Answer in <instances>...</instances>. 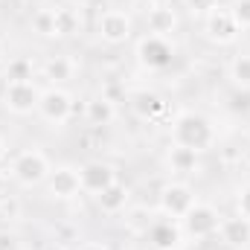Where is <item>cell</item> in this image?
I'll list each match as a JSON object with an SVG mask.
<instances>
[{"instance_id":"7c38bea8","label":"cell","mask_w":250,"mask_h":250,"mask_svg":"<svg viewBox=\"0 0 250 250\" xmlns=\"http://www.w3.org/2000/svg\"><path fill=\"white\" fill-rule=\"evenodd\" d=\"M96 198V207L105 212V215H120L125 207H128V201H131V192H128V187L125 184H120V181H114L108 189H102L99 195H93Z\"/></svg>"},{"instance_id":"8fae6325","label":"cell","mask_w":250,"mask_h":250,"mask_svg":"<svg viewBox=\"0 0 250 250\" xmlns=\"http://www.w3.org/2000/svg\"><path fill=\"white\" fill-rule=\"evenodd\" d=\"M47 187H50V195L53 198H62V201H70L82 192V178H79V169L76 166H56L47 178Z\"/></svg>"},{"instance_id":"44dd1931","label":"cell","mask_w":250,"mask_h":250,"mask_svg":"<svg viewBox=\"0 0 250 250\" xmlns=\"http://www.w3.org/2000/svg\"><path fill=\"white\" fill-rule=\"evenodd\" d=\"M230 79H233L236 87L250 90V53H242V56L233 59V64H230Z\"/></svg>"},{"instance_id":"8d00e7d4","label":"cell","mask_w":250,"mask_h":250,"mask_svg":"<svg viewBox=\"0 0 250 250\" xmlns=\"http://www.w3.org/2000/svg\"><path fill=\"white\" fill-rule=\"evenodd\" d=\"M6 59V47H3V41H0V62Z\"/></svg>"},{"instance_id":"1f68e13d","label":"cell","mask_w":250,"mask_h":250,"mask_svg":"<svg viewBox=\"0 0 250 250\" xmlns=\"http://www.w3.org/2000/svg\"><path fill=\"white\" fill-rule=\"evenodd\" d=\"M23 3H26V6H32V9H41L47 0H23Z\"/></svg>"},{"instance_id":"d590c367","label":"cell","mask_w":250,"mask_h":250,"mask_svg":"<svg viewBox=\"0 0 250 250\" xmlns=\"http://www.w3.org/2000/svg\"><path fill=\"white\" fill-rule=\"evenodd\" d=\"M70 3H76V6H90L93 0H70Z\"/></svg>"},{"instance_id":"6da1fadb","label":"cell","mask_w":250,"mask_h":250,"mask_svg":"<svg viewBox=\"0 0 250 250\" xmlns=\"http://www.w3.org/2000/svg\"><path fill=\"white\" fill-rule=\"evenodd\" d=\"M172 140H175V146H187V148L201 154V151H207L215 143V128L204 114L184 111L172 123Z\"/></svg>"},{"instance_id":"277c9868","label":"cell","mask_w":250,"mask_h":250,"mask_svg":"<svg viewBox=\"0 0 250 250\" xmlns=\"http://www.w3.org/2000/svg\"><path fill=\"white\" fill-rule=\"evenodd\" d=\"M137 59L148 70H166L175 62V47L166 38H160V35H146L137 44Z\"/></svg>"},{"instance_id":"4dcf8cb0","label":"cell","mask_w":250,"mask_h":250,"mask_svg":"<svg viewBox=\"0 0 250 250\" xmlns=\"http://www.w3.org/2000/svg\"><path fill=\"white\" fill-rule=\"evenodd\" d=\"M6 151H9V146H6V140H3V137H0V163H3V160H6Z\"/></svg>"},{"instance_id":"83f0119b","label":"cell","mask_w":250,"mask_h":250,"mask_svg":"<svg viewBox=\"0 0 250 250\" xmlns=\"http://www.w3.org/2000/svg\"><path fill=\"white\" fill-rule=\"evenodd\" d=\"M189 9L198 12V15H209V12L218 9V6H215V0H189Z\"/></svg>"},{"instance_id":"e575fe53","label":"cell","mask_w":250,"mask_h":250,"mask_svg":"<svg viewBox=\"0 0 250 250\" xmlns=\"http://www.w3.org/2000/svg\"><path fill=\"white\" fill-rule=\"evenodd\" d=\"M172 0H151V6H169Z\"/></svg>"},{"instance_id":"f1b7e54d","label":"cell","mask_w":250,"mask_h":250,"mask_svg":"<svg viewBox=\"0 0 250 250\" xmlns=\"http://www.w3.org/2000/svg\"><path fill=\"white\" fill-rule=\"evenodd\" d=\"M82 250H111V248L102 245V242H87V245H82Z\"/></svg>"},{"instance_id":"7402d4cb","label":"cell","mask_w":250,"mask_h":250,"mask_svg":"<svg viewBox=\"0 0 250 250\" xmlns=\"http://www.w3.org/2000/svg\"><path fill=\"white\" fill-rule=\"evenodd\" d=\"M32 29L44 38L56 35V9H35L32 12Z\"/></svg>"},{"instance_id":"f546056e","label":"cell","mask_w":250,"mask_h":250,"mask_svg":"<svg viewBox=\"0 0 250 250\" xmlns=\"http://www.w3.org/2000/svg\"><path fill=\"white\" fill-rule=\"evenodd\" d=\"M44 250H67V248H64L62 242L56 239V242H50V245H44Z\"/></svg>"},{"instance_id":"ba28073f","label":"cell","mask_w":250,"mask_h":250,"mask_svg":"<svg viewBox=\"0 0 250 250\" xmlns=\"http://www.w3.org/2000/svg\"><path fill=\"white\" fill-rule=\"evenodd\" d=\"M239 35H242V29H239L236 18L230 15V9H212L207 15V38L212 44L224 47V44H233Z\"/></svg>"},{"instance_id":"836d02e7","label":"cell","mask_w":250,"mask_h":250,"mask_svg":"<svg viewBox=\"0 0 250 250\" xmlns=\"http://www.w3.org/2000/svg\"><path fill=\"white\" fill-rule=\"evenodd\" d=\"M242 154H245V163H248V166H250V143H248V146H245V151H242Z\"/></svg>"},{"instance_id":"9a60e30c","label":"cell","mask_w":250,"mask_h":250,"mask_svg":"<svg viewBox=\"0 0 250 250\" xmlns=\"http://www.w3.org/2000/svg\"><path fill=\"white\" fill-rule=\"evenodd\" d=\"M148 242L157 250H175L181 245V227L175 221H154L148 227Z\"/></svg>"},{"instance_id":"d4e9b609","label":"cell","mask_w":250,"mask_h":250,"mask_svg":"<svg viewBox=\"0 0 250 250\" xmlns=\"http://www.w3.org/2000/svg\"><path fill=\"white\" fill-rule=\"evenodd\" d=\"M230 15L236 18L239 29H250V0H236L233 9H230Z\"/></svg>"},{"instance_id":"4316f807","label":"cell","mask_w":250,"mask_h":250,"mask_svg":"<svg viewBox=\"0 0 250 250\" xmlns=\"http://www.w3.org/2000/svg\"><path fill=\"white\" fill-rule=\"evenodd\" d=\"M0 212H3L6 218H18V212H21V204H18L15 198H3V204H0Z\"/></svg>"},{"instance_id":"484cf974","label":"cell","mask_w":250,"mask_h":250,"mask_svg":"<svg viewBox=\"0 0 250 250\" xmlns=\"http://www.w3.org/2000/svg\"><path fill=\"white\" fill-rule=\"evenodd\" d=\"M236 209H239V215H242V218H248V221H250V184H245V187L239 189Z\"/></svg>"},{"instance_id":"3957f363","label":"cell","mask_w":250,"mask_h":250,"mask_svg":"<svg viewBox=\"0 0 250 250\" xmlns=\"http://www.w3.org/2000/svg\"><path fill=\"white\" fill-rule=\"evenodd\" d=\"M221 218H224V215H218V209H215L212 204H198V201H195L192 209H189L181 221H184L187 236H192V239H209V236L218 233Z\"/></svg>"},{"instance_id":"e0dca14e","label":"cell","mask_w":250,"mask_h":250,"mask_svg":"<svg viewBox=\"0 0 250 250\" xmlns=\"http://www.w3.org/2000/svg\"><path fill=\"white\" fill-rule=\"evenodd\" d=\"M84 120L90 125H96V128L111 125L117 120V105H114L111 99H105V96H96V99H90V102L84 105Z\"/></svg>"},{"instance_id":"7a4b0ae2","label":"cell","mask_w":250,"mask_h":250,"mask_svg":"<svg viewBox=\"0 0 250 250\" xmlns=\"http://www.w3.org/2000/svg\"><path fill=\"white\" fill-rule=\"evenodd\" d=\"M50 172H53V166H50L47 154L38 151V148H26L12 160V178L23 187H35V184L47 181Z\"/></svg>"},{"instance_id":"d6a6232c","label":"cell","mask_w":250,"mask_h":250,"mask_svg":"<svg viewBox=\"0 0 250 250\" xmlns=\"http://www.w3.org/2000/svg\"><path fill=\"white\" fill-rule=\"evenodd\" d=\"M6 184H9V181H6V175H3V172H0V198H3V195H6Z\"/></svg>"},{"instance_id":"cb8c5ba5","label":"cell","mask_w":250,"mask_h":250,"mask_svg":"<svg viewBox=\"0 0 250 250\" xmlns=\"http://www.w3.org/2000/svg\"><path fill=\"white\" fill-rule=\"evenodd\" d=\"M154 224V218H151V212L146 209V207H137V209H131V218H128V230H134V233H148V227Z\"/></svg>"},{"instance_id":"ac0fdd59","label":"cell","mask_w":250,"mask_h":250,"mask_svg":"<svg viewBox=\"0 0 250 250\" xmlns=\"http://www.w3.org/2000/svg\"><path fill=\"white\" fill-rule=\"evenodd\" d=\"M169 169L178 172V175L198 172V151H192L187 146H172L169 148Z\"/></svg>"},{"instance_id":"30bf717a","label":"cell","mask_w":250,"mask_h":250,"mask_svg":"<svg viewBox=\"0 0 250 250\" xmlns=\"http://www.w3.org/2000/svg\"><path fill=\"white\" fill-rule=\"evenodd\" d=\"M102 41L108 44H125L131 38V18L125 15L123 9H108L99 15V23H96Z\"/></svg>"},{"instance_id":"603a6c76","label":"cell","mask_w":250,"mask_h":250,"mask_svg":"<svg viewBox=\"0 0 250 250\" xmlns=\"http://www.w3.org/2000/svg\"><path fill=\"white\" fill-rule=\"evenodd\" d=\"M6 79L9 82H32V62L29 59H12L6 67Z\"/></svg>"},{"instance_id":"52a82bcc","label":"cell","mask_w":250,"mask_h":250,"mask_svg":"<svg viewBox=\"0 0 250 250\" xmlns=\"http://www.w3.org/2000/svg\"><path fill=\"white\" fill-rule=\"evenodd\" d=\"M195 204V192L192 187L175 181V184H166L160 189V212L169 215V218H184Z\"/></svg>"},{"instance_id":"4fadbf2b","label":"cell","mask_w":250,"mask_h":250,"mask_svg":"<svg viewBox=\"0 0 250 250\" xmlns=\"http://www.w3.org/2000/svg\"><path fill=\"white\" fill-rule=\"evenodd\" d=\"M218 233H221V242L230 245V248H248L250 245V221L248 218H242V215L221 218Z\"/></svg>"},{"instance_id":"9c48e42d","label":"cell","mask_w":250,"mask_h":250,"mask_svg":"<svg viewBox=\"0 0 250 250\" xmlns=\"http://www.w3.org/2000/svg\"><path fill=\"white\" fill-rule=\"evenodd\" d=\"M79 178H82V192H90V195H99L102 189H108L117 181V169L105 160H90L79 169Z\"/></svg>"},{"instance_id":"2e32d148","label":"cell","mask_w":250,"mask_h":250,"mask_svg":"<svg viewBox=\"0 0 250 250\" xmlns=\"http://www.w3.org/2000/svg\"><path fill=\"white\" fill-rule=\"evenodd\" d=\"M146 21H148V32L151 35H160V38L178 29V15H175L172 6H151Z\"/></svg>"},{"instance_id":"ffe728a7","label":"cell","mask_w":250,"mask_h":250,"mask_svg":"<svg viewBox=\"0 0 250 250\" xmlns=\"http://www.w3.org/2000/svg\"><path fill=\"white\" fill-rule=\"evenodd\" d=\"M79 26H82V21H79V12L76 9H56V35L59 38H70V35H76L79 32Z\"/></svg>"},{"instance_id":"5bb4252c","label":"cell","mask_w":250,"mask_h":250,"mask_svg":"<svg viewBox=\"0 0 250 250\" xmlns=\"http://www.w3.org/2000/svg\"><path fill=\"white\" fill-rule=\"evenodd\" d=\"M131 108L140 120H157L163 111H166V102L154 93V90H137L131 96Z\"/></svg>"},{"instance_id":"8992f818","label":"cell","mask_w":250,"mask_h":250,"mask_svg":"<svg viewBox=\"0 0 250 250\" xmlns=\"http://www.w3.org/2000/svg\"><path fill=\"white\" fill-rule=\"evenodd\" d=\"M38 114L53 125H64L73 117V96L62 87H50L41 90V102H38Z\"/></svg>"},{"instance_id":"5b68a950","label":"cell","mask_w":250,"mask_h":250,"mask_svg":"<svg viewBox=\"0 0 250 250\" xmlns=\"http://www.w3.org/2000/svg\"><path fill=\"white\" fill-rule=\"evenodd\" d=\"M38 102H41V90L32 82H6L3 105L12 114H18V117L32 114V111H38Z\"/></svg>"},{"instance_id":"d6986e66","label":"cell","mask_w":250,"mask_h":250,"mask_svg":"<svg viewBox=\"0 0 250 250\" xmlns=\"http://www.w3.org/2000/svg\"><path fill=\"white\" fill-rule=\"evenodd\" d=\"M73 73H76V64H73V59H67V56H53L50 62L44 64V76H47L50 82H56V84L70 82Z\"/></svg>"}]
</instances>
